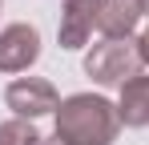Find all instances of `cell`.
Listing matches in <instances>:
<instances>
[{
    "label": "cell",
    "mask_w": 149,
    "mask_h": 145,
    "mask_svg": "<svg viewBox=\"0 0 149 145\" xmlns=\"http://www.w3.org/2000/svg\"><path fill=\"white\" fill-rule=\"evenodd\" d=\"M117 129H121V117L105 97L77 93L61 101L56 109V137L69 145H113Z\"/></svg>",
    "instance_id": "obj_1"
},
{
    "label": "cell",
    "mask_w": 149,
    "mask_h": 145,
    "mask_svg": "<svg viewBox=\"0 0 149 145\" xmlns=\"http://www.w3.org/2000/svg\"><path fill=\"white\" fill-rule=\"evenodd\" d=\"M141 52L137 40H113L105 36L101 45H93V52L85 56V72L97 85H129L133 77H141Z\"/></svg>",
    "instance_id": "obj_2"
},
{
    "label": "cell",
    "mask_w": 149,
    "mask_h": 145,
    "mask_svg": "<svg viewBox=\"0 0 149 145\" xmlns=\"http://www.w3.org/2000/svg\"><path fill=\"white\" fill-rule=\"evenodd\" d=\"M4 101H8V109H12L20 121H24V117L32 121V117H40V113L61 109L56 89H52L49 81H40V77H20V81H12L8 93H4Z\"/></svg>",
    "instance_id": "obj_3"
},
{
    "label": "cell",
    "mask_w": 149,
    "mask_h": 145,
    "mask_svg": "<svg viewBox=\"0 0 149 145\" xmlns=\"http://www.w3.org/2000/svg\"><path fill=\"white\" fill-rule=\"evenodd\" d=\"M40 56V32L32 24H8L0 32V72H24Z\"/></svg>",
    "instance_id": "obj_4"
},
{
    "label": "cell",
    "mask_w": 149,
    "mask_h": 145,
    "mask_svg": "<svg viewBox=\"0 0 149 145\" xmlns=\"http://www.w3.org/2000/svg\"><path fill=\"white\" fill-rule=\"evenodd\" d=\"M93 28H101V0H65L61 12V48H81Z\"/></svg>",
    "instance_id": "obj_5"
},
{
    "label": "cell",
    "mask_w": 149,
    "mask_h": 145,
    "mask_svg": "<svg viewBox=\"0 0 149 145\" xmlns=\"http://www.w3.org/2000/svg\"><path fill=\"white\" fill-rule=\"evenodd\" d=\"M145 12V0H101V32L113 40H129Z\"/></svg>",
    "instance_id": "obj_6"
},
{
    "label": "cell",
    "mask_w": 149,
    "mask_h": 145,
    "mask_svg": "<svg viewBox=\"0 0 149 145\" xmlns=\"http://www.w3.org/2000/svg\"><path fill=\"white\" fill-rule=\"evenodd\" d=\"M121 125H149V77H133L129 85H121V105H117Z\"/></svg>",
    "instance_id": "obj_7"
},
{
    "label": "cell",
    "mask_w": 149,
    "mask_h": 145,
    "mask_svg": "<svg viewBox=\"0 0 149 145\" xmlns=\"http://www.w3.org/2000/svg\"><path fill=\"white\" fill-rule=\"evenodd\" d=\"M45 137L32 129V121H4L0 125V145H40Z\"/></svg>",
    "instance_id": "obj_8"
},
{
    "label": "cell",
    "mask_w": 149,
    "mask_h": 145,
    "mask_svg": "<svg viewBox=\"0 0 149 145\" xmlns=\"http://www.w3.org/2000/svg\"><path fill=\"white\" fill-rule=\"evenodd\" d=\"M137 52H141V61L149 65V24H145V32L137 36Z\"/></svg>",
    "instance_id": "obj_9"
},
{
    "label": "cell",
    "mask_w": 149,
    "mask_h": 145,
    "mask_svg": "<svg viewBox=\"0 0 149 145\" xmlns=\"http://www.w3.org/2000/svg\"><path fill=\"white\" fill-rule=\"evenodd\" d=\"M40 145H69V141H61V137H52V141H40Z\"/></svg>",
    "instance_id": "obj_10"
},
{
    "label": "cell",
    "mask_w": 149,
    "mask_h": 145,
    "mask_svg": "<svg viewBox=\"0 0 149 145\" xmlns=\"http://www.w3.org/2000/svg\"><path fill=\"white\" fill-rule=\"evenodd\" d=\"M145 8H149V0H145Z\"/></svg>",
    "instance_id": "obj_11"
}]
</instances>
